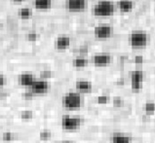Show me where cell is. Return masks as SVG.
<instances>
[{
	"instance_id": "5b68a950",
	"label": "cell",
	"mask_w": 155,
	"mask_h": 143,
	"mask_svg": "<svg viewBox=\"0 0 155 143\" xmlns=\"http://www.w3.org/2000/svg\"><path fill=\"white\" fill-rule=\"evenodd\" d=\"M94 35L97 39L100 40L108 39L113 35V28L111 25L106 24H99L94 29Z\"/></svg>"
},
{
	"instance_id": "8fae6325",
	"label": "cell",
	"mask_w": 155,
	"mask_h": 143,
	"mask_svg": "<svg viewBox=\"0 0 155 143\" xmlns=\"http://www.w3.org/2000/svg\"><path fill=\"white\" fill-rule=\"evenodd\" d=\"M111 143H132L133 136L129 133L114 132L111 135Z\"/></svg>"
},
{
	"instance_id": "8992f818",
	"label": "cell",
	"mask_w": 155,
	"mask_h": 143,
	"mask_svg": "<svg viewBox=\"0 0 155 143\" xmlns=\"http://www.w3.org/2000/svg\"><path fill=\"white\" fill-rule=\"evenodd\" d=\"M29 90L31 91L34 96L35 95H44V93H47L50 90V84L48 83L47 80L45 79H39L36 80L32 83L31 86L29 87Z\"/></svg>"
},
{
	"instance_id": "277c9868",
	"label": "cell",
	"mask_w": 155,
	"mask_h": 143,
	"mask_svg": "<svg viewBox=\"0 0 155 143\" xmlns=\"http://www.w3.org/2000/svg\"><path fill=\"white\" fill-rule=\"evenodd\" d=\"M83 124V120L79 117H71V116H64L61 118V128L65 132H74L80 128Z\"/></svg>"
},
{
	"instance_id": "30bf717a",
	"label": "cell",
	"mask_w": 155,
	"mask_h": 143,
	"mask_svg": "<svg viewBox=\"0 0 155 143\" xmlns=\"http://www.w3.org/2000/svg\"><path fill=\"white\" fill-rule=\"evenodd\" d=\"M70 43H71V40L68 36L66 35H61L56 38L55 40V48L58 51H65L70 47Z\"/></svg>"
},
{
	"instance_id": "ac0fdd59",
	"label": "cell",
	"mask_w": 155,
	"mask_h": 143,
	"mask_svg": "<svg viewBox=\"0 0 155 143\" xmlns=\"http://www.w3.org/2000/svg\"><path fill=\"white\" fill-rule=\"evenodd\" d=\"M143 110L147 115H152L153 113H155V102L153 101L145 102L143 105Z\"/></svg>"
},
{
	"instance_id": "2e32d148",
	"label": "cell",
	"mask_w": 155,
	"mask_h": 143,
	"mask_svg": "<svg viewBox=\"0 0 155 143\" xmlns=\"http://www.w3.org/2000/svg\"><path fill=\"white\" fill-rule=\"evenodd\" d=\"M18 15L21 20H29L32 17V10L28 7H23L18 12Z\"/></svg>"
},
{
	"instance_id": "7402d4cb",
	"label": "cell",
	"mask_w": 155,
	"mask_h": 143,
	"mask_svg": "<svg viewBox=\"0 0 155 143\" xmlns=\"http://www.w3.org/2000/svg\"><path fill=\"white\" fill-rule=\"evenodd\" d=\"M33 96H34V93L30 90L25 91L21 93V97H23V99H25V100H31Z\"/></svg>"
},
{
	"instance_id": "484cf974",
	"label": "cell",
	"mask_w": 155,
	"mask_h": 143,
	"mask_svg": "<svg viewBox=\"0 0 155 143\" xmlns=\"http://www.w3.org/2000/svg\"><path fill=\"white\" fill-rule=\"evenodd\" d=\"M40 77L42 79L47 80V79H49L50 77H52V72L50 70H43V71H41V73H40Z\"/></svg>"
},
{
	"instance_id": "f546056e",
	"label": "cell",
	"mask_w": 155,
	"mask_h": 143,
	"mask_svg": "<svg viewBox=\"0 0 155 143\" xmlns=\"http://www.w3.org/2000/svg\"><path fill=\"white\" fill-rule=\"evenodd\" d=\"M63 143H74V142H71V141H64Z\"/></svg>"
},
{
	"instance_id": "3957f363",
	"label": "cell",
	"mask_w": 155,
	"mask_h": 143,
	"mask_svg": "<svg viewBox=\"0 0 155 143\" xmlns=\"http://www.w3.org/2000/svg\"><path fill=\"white\" fill-rule=\"evenodd\" d=\"M149 42L148 34L143 30H135L129 36V44L134 49H143L147 46Z\"/></svg>"
},
{
	"instance_id": "6da1fadb",
	"label": "cell",
	"mask_w": 155,
	"mask_h": 143,
	"mask_svg": "<svg viewBox=\"0 0 155 143\" xmlns=\"http://www.w3.org/2000/svg\"><path fill=\"white\" fill-rule=\"evenodd\" d=\"M61 103L68 110L78 109L83 105V96L78 92H68L63 96Z\"/></svg>"
},
{
	"instance_id": "e0dca14e",
	"label": "cell",
	"mask_w": 155,
	"mask_h": 143,
	"mask_svg": "<svg viewBox=\"0 0 155 143\" xmlns=\"http://www.w3.org/2000/svg\"><path fill=\"white\" fill-rule=\"evenodd\" d=\"M72 64L76 68H83L88 64V60L83 57H77L73 60Z\"/></svg>"
},
{
	"instance_id": "52a82bcc",
	"label": "cell",
	"mask_w": 155,
	"mask_h": 143,
	"mask_svg": "<svg viewBox=\"0 0 155 143\" xmlns=\"http://www.w3.org/2000/svg\"><path fill=\"white\" fill-rule=\"evenodd\" d=\"M87 0H66L65 8L70 13H81L85 11Z\"/></svg>"
},
{
	"instance_id": "9a60e30c",
	"label": "cell",
	"mask_w": 155,
	"mask_h": 143,
	"mask_svg": "<svg viewBox=\"0 0 155 143\" xmlns=\"http://www.w3.org/2000/svg\"><path fill=\"white\" fill-rule=\"evenodd\" d=\"M34 7L39 11L50 10L53 4V0H34Z\"/></svg>"
},
{
	"instance_id": "d6986e66",
	"label": "cell",
	"mask_w": 155,
	"mask_h": 143,
	"mask_svg": "<svg viewBox=\"0 0 155 143\" xmlns=\"http://www.w3.org/2000/svg\"><path fill=\"white\" fill-rule=\"evenodd\" d=\"M15 138H16V135L12 132H5L1 135V139L5 142H11L13 140H15Z\"/></svg>"
},
{
	"instance_id": "9c48e42d",
	"label": "cell",
	"mask_w": 155,
	"mask_h": 143,
	"mask_svg": "<svg viewBox=\"0 0 155 143\" xmlns=\"http://www.w3.org/2000/svg\"><path fill=\"white\" fill-rule=\"evenodd\" d=\"M112 57L110 56V54L108 53H100L97 54L93 57V62L96 66L98 67H104V66H107L110 62H111Z\"/></svg>"
},
{
	"instance_id": "4316f807",
	"label": "cell",
	"mask_w": 155,
	"mask_h": 143,
	"mask_svg": "<svg viewBox=\"0 0 155 143\" xmlns=\"http://www.w3.org/2000/svg\"><path fill=\"white\" fill-rule=\"evenodd\" d=\"M143 62V56H136L135 57V63L137 64H141Z\"/></svg>"
},
{
	"instance_id": "7a4b0ae2",
	"label": "cell",
	"mask_w": 155,
	"mask_h": 143,
	"mask_svg": "<svg viewBox=\"0 0 155 143\" xmlns=\"http://www.w3.org/2000/svg\"><path fill=\"white\" fill-rule=\"evenodd\" d=\"M115 12L114 4L109 0H101L93 8V14L99 18H107L113 16Z\"/></svg>"
},
{
	"instance_id": "44dd1931",
	"label": "cell",
	"mask_w": 155,
	"mask_h": 143,
	"mask_svg": "<svg viewBox=\"0 0 155 143\" xmlns=\"http://www.w3.org/2000/svg\"><path fill=\"white\" fill-rule=\"evenodd\" d=\"M21 120H31L33 118V112L31 110H25L21 113Z\"/></svg>"
},
{
	"instance_id": "4dcf8cb0",
	"label": "cell",
	"mask_w": 155,
	"mask_h": 143,
	"mask_svg": "<svg viewBox=\"0 0 155 143\" xmlns=\"http://www.w3.org/2000/svg\"><path fill=\"white\" fill-rule=\"evenodd\" d=\"M1 29H2V24L0 23V31H1Z\"/></svg>"
},
{
	"instance_id": "f1b7e54d",
	"label": "cell",
	"mask_w": 155,
	"mask_h": 143,
	"mask_svg": "<svg viewBox=\"0 0 155 143\" xmlns=\"http://www.w3.org/2000/svg\"><path fill=\"white\" fill-rule=\"evenodd\" d=\"M12 1L14 2V3H17V4H19V3H21V2H23L24 0H12Z\"/></svg>"
},
{
	"instance_id": "7c38bea8",
	"label": "cell",
	"mask_w": 155,
	"mask_h": 143,
	"mask_svg": "<svg viewBox=\"0 0 155 143\" xmlns=\"http://www.w3.org/2000/svg\"><path fill=\"white\" fill-rule=\"evenodd\" d=\"M75 89L80 93H89L93 90V85L90 81H87V80H78L75 83Z\"/></svg>"
},
{
	"instance_id": "cb8c5ba5",
	"label": "cell",
	"mask_w": 155,
	"mask_h": 143,
	"mask_svg": "<svg viewBox=\"0 0 155 143\" xmlns=\"http://www.w3.org/2000/svg\"><path fill=\"white\" fill-rule=\"evenodd\" d=\"M109 100V97L105 95H103V96H100L97 98V101H98L99 104H106Z\"/></svg>"
},
{
	"instance_id": "5bb4252c",
	"label": "cell",
	"mask_w": 155,
	"mask_h": 143,
	"mask_svg": "<svg viewBox=\"0 0 155 143\" xmlns=\"http://www.w3.org/2000/svg\"><path fill=\"white\" fill-rule=\"evenodd\" d=\"M118 9L122 13H130L134 9V3L132 0H119Z\"/></svg>"
},
{
	"instance_id": "ffe728a7",
	"label": "cell",
	"mask_w": 155,
	"mask_h": 143,
	"mask_svg": "<svg viewBox=\"0 0 155 143\" xmlns=\"http://www.w3.org/2000/svg\"><path fill=\"white\" fill-rule=\"evenodd\" d=\"M39 137H40V139L43 141H48L51 139L52 132L50 131H48V129H43V131L39 133Z\"/></svg>"
},
{
	"instance_id": "4fadbf2b",
	"label": "cell",
	"mask_w": 155,
	"mask_h": 143,
	"mask_svg": "<svg viewBox=\"0 0 155 143\" xmlns=\"http://www.w3.org/2000/svg\"><path fill=\"white\" fill-rule=\"evenodd\" d=\"M18 81H19V84L21 85V86L29 88L32 85V83L35 81V77L33 76V74L25 72V73H21L19 76V79H18Z\"/></svg>"
},
{
	"instance_id": "ba28073f",
	"label": "cell",
	"mask_w": 155,
	"mask_h": 143,
	"mask_svg": "<svg viewBox=\"0 0 155 143\" xmlns=\"http://www.w3.org/2000/svg\"><path fill=\"white\" fill-rule=\"evenodd\" d=\"M144 73L141 70H135L131 73V87L134 92L140 91L143 88Z\"/></svg>"
},
{
	"instance_id": "83f0119b",
	"label": "cell",
	"mask_w": 155,
	"mask_h": 143,
	"mask_svg": "<svg viewBox=\"0 0 155 143\" xmlns=\"http://www.w3.org/2000/svg\"><path fill=\"white\" fill-rule=\"evenodd\" d=\"M5 84H6V78L4 77V75L0 74V89L3 88Z\"/></svg>"
},
{
	"instance_id": "603a6c76",
	"label": "cell",
	"mask_w": 155,
	"mask_h": 143,
	"mask_svg": "<svg viewBox=\"0 0 155 143\" xmlns=\"http://www.w3.org/2000/svg\"><path fill=\"white\" fill-rule=\"evenodd\" d=\"M112 103H113V106H115V107H121V106L124 105V100L122 99L121 97L116 96V97L113 98Z\"/></svg>"
},
{
	"instance_id": "d4e9b609",
	"label": "cell",
	"mask_w": 155,
	"mask_h": 143,
	"mask_svg": "<svg viewBox=\"0 0 155 143\" xmlns=\"http://www.w3.org/2000/svg\"><path fill=\"white\" fill-rule=\"evenodd\" d=\"M26 39L30 42H34L38 39V34L36 32H29L26 34Z\"/></svg>"
}]
</instances>
